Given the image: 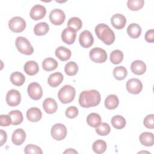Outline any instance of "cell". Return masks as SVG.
Segmentation results:
<instances>
[{"mask_svg":"<svg viewBox=\"0 0 154 154\" xmlns=\"http://www.w3.org/2000/svg\"><path fill=\"white\" fill-rule=\"evenodd\" d=\"M100 93L96 90H84L82 91L79 97V103L83 108L96 106L100 102Z\"/></svg>","mask_w":154,"mask_h":154,"instance_id":"6da1fadb","label":"cell"},{"mask_svg":"<svg viewBox=\"0 0 154 154\" xmlns=\"http://www.w3.org/2000/svg\"><path fill=\"white\" fill-rule=\"evenodd\" d=\"M95 33L98 38L107 45H111L115 40L114 31L105 23L98 24L95 27Z\"/></svg>","mask_w":154,"mask_h":154,"instance_id":"7a4b0ae2","label":"cell"},{"mask_svg":"<svg viewBox=\"0 0 154 154\" xmlns=\"http://www.w3.org/2000/svg\"><path fill=\"white\" fill-rule=\"evenodd\" d=\"M76 94L75 89L70 85H65L61 88L58 93L59 100L63 103L71 102L75 98Z\"/></svg>","mask_w":154,"mask_h":154,"instance_id":"3957f363","label":"cell"},{"mask_svg":"<svg viewBox=\"0 0 154 154\" xmlns=\"http://www.w3.org/2000/svg\"><path fill=\"white\" fill-rule=\"evenodd\" d=\"M15 45L17 50L23 54L29 55L34 52V48L25 37H18L16 39Z\"/></svg>","mask_w":154,"mask_h":154,"instance_id":"277c9868","label":"cell"},{"mask_svg":"<svg viewBox=\"0 0 154 154\" xmlns=\"http://www.w3.org/2000/svg\"><path fill=\"white\" fill-rule=\"evenodd\" d=\"M89 56L90 59L94 63H102L107 60L106 51L100 48H94L90 51Z\"/></svg>","mask_w":154,"mask_h":154,"instance_id":"5b68a950","label":"cell"},{"mask_svg":"<svg viewBox=\"0 0 154 154\" xmlns=\"http://www.w3.org/2000/svg\"><path fill=\"white\" fill-rule=\"evenodd\" d=\"M8 27L13 32H21L26 28V22L21 17L15 16L9 20Z\"/></svg>","mask_w":154,"mask_h":154,"instance_id":"8992f818","label":"cell"},{"mask_svg":"<svg viewBox=\"0 0 154 154\" xmlns=\"http://www.w3.org/2000/svg\"><path fill=\"white\" fill-rule=\"evenodd\" d=\"M51 136L57 141H61L65 138L67 135L66 127L61 123H56L51 128Z\"/></svg>","mask_w":154,"mask_h":154,"instance_id":"52a82bcc","label":"cell"},{"mask_svg":"<svg viewBox=\"0 0 154 154\" xmlns=\"http://www.w3.org/2000/svg\"><path fill=\"white\" fill-rule=\"evenodd\" d=\"M27 91L29 96L35 100L41 99L43 95L42 88L37 82H32L29 84L27 88Z\"/></svg>","mask_w":154,"mask_h":154,"instance_id":"ba28073f","label":"cell"},{"mask_svg":"<svg viewBox=\"0 0 154 154\" xmlns=\"http://www.w3.org/2000/svg\"><path fill=\"white\" fill-rule=\"evenodd\" d=\"M21 101L20 92L15 89L9 90L6 94V102L10 106H17Z\"/></svg>","mask_w":154,"mask_h":154,"instance_id":"9c48e42d","label":"cell"},{"mask_svg":"<svg viewBox=\"0 0 154 154\" xmlns=\"http://www.w3.org/2000/svg\"><path fill=\"white\" fill-rule=\"evenodd\" d=\"M126 87L129 93L133 94H137L141 91L143 84L138 79L132 78L127 81Z\"/></svg>","mask_w":154,"mask_h":154,"instance_id":"30bf717a","label":"cell"},{"mask_svg":"<svg viewBox=\"0 0 154 154\" xmlns=\"http://www.w3.org/2000/svg\"><path fill=\"white\" fill-rule=\"evenodd\" d=\"M66 16L64 12L58 8L52 10L49 14V19L52 23L55 25H61L65 20Z\"/></svg>","mask_w":154,"mask_h":154,"instance_id":"8fae6325","label":"cell"},{"mask_svg":"<svg viewBox=\"0 0 154 154\" xmlns=\"http://www.w3.org/2000/svg\"><path fill=\"white\" fill-rule=\"evenodd\" d=\"M79 42L80 45L82 47L84 48H88L93 45L94 42V38L90 31L88 30H84L79 35Z\"/></svg>","mask_w":154,"mask_h":154,"instance_id":"7c38bea8","label":"cell"},{"mask_svg":"<svg viewBox=\"0 0 154 154\" xmlns=\"http://www.w3.org/2000/svg\"><path fill=\"white\" fill-rule=\"evenodd\" d=\"M46 13V8L40 4L35 5L32 7L29 12L30 17L35 20H40L43 18Z\"/></svg>","mask_w":154,"mask_h":154,"instance_id":"4fadbf2b","label":"cell"},{"mask_svg":"<svg viewBox=\"0 0 154 154\" xmlns=\"http://www.w3.org/2000/svg\"><path fill=\"white\" fill-rule=\"evenodd\" d=\"M76 36V31L69 28L64 29L61 33V39L63 42L67 45L73 44L75 41Z\"/></svg>","mask_w":154,"mask_h":154,"instance_id":"5bb4252c","label":"cell"},{"mask_svg":"<svg viewBox=\"0 0 154 154\" xmlns=\"http://www.w3.org/2000/svg\"><path fill=\"white\" fill-rule=\"evenodd\" d=\"M111 23L114 28L117 29H121L124 28L126 23V19L122 14L117 13L114 14L111 18Z\"/></svg>","mask_w":154,"mask_h":154,"instance_id":"9a60e30c","label":"cell"},{"mask_svg":"<svg viewBox=\"0 0 154 154\" xmlns=\"http://www.w3.org/2000/svg\"><path fill=\"white\" fill-rule=\"evenodd\" d=\"M25 132L21 128H18L13 132L11 140L13 143L16 146L21 145L25 141Z\"/></svg>","mask_w":154,"mask_h":154,"instance_id":"2e32d148","label":"cell"},{"mask_svg":"<svg viewBox=\"0 0 154 154\" xmlns=\"http://www.w3.org/2000/svg\"><path fill=\"white\" fill-rule=\"evenodd\" d=\"M57 103L55 99L48 97L45 99L43 102V108L45 111L49 114H53L56 112L57 109Z\"/></svg>","mask_w":154,"mask_h":154,"instance_id":"e0dca14e","label":"cell"},{"mask_svg":"<svg viewBox=\"0 0 154 154\" xmlns=\"http://www.w3.org/2000/svg\"><path fill=\"white\" fill-rule=\"evenodd\" d=\"M42 113L40 109L37 107L30 108L26 111V117L30 122H38L42 119Z\"/></svg>","mask_w":154,"mask_h":154,"instance_id":"ac0fdd59","label":"cell"},{"mask_svg":"<svg viewBox=\"0 0 154 154\" xmlns=\"http://www.w3.org/2000/svg\"><path fill=\"white\" fill-rule=\"evenodd\" d=\"M131 69L133 73L141 75L145 73L146 70V65L143 61L135 60L131 63Z\"/></svg>","mask_w":154,"mask_h":154,"instance_id":"d6986e66","label":"cell"},{"mask_svg":"<svg viewBox=\"0 0 154 154\" xmlns=\"http://www.w3.org/2000/svg\"><path fill=\"white\" fill-rule=\"evenodd\" d=\"M55 55L60 60L65 61L70 59L72 52L70 49L64 46H59L55 50Z\"/></svg>","mask_w":154,"mask_h":154,"instance_id":"ffe728a7","label":"cell"},{"mask_svg":"<svg viewBox=\"0 0 154 154\" xmlns=\"http://www.w3.org/2000/svg\"><path fill=\"white\" fill-rule=\"evenodd\" d=\"M23 70L28 75H35L38 72L39 67L37 64L34 61H27L23 67Z\"/></svg>","mask_w":154,"mask_h":154,"instance_id":"44dd1931","label":"cell"},{"mask_svg":"<svg viewBox=\"0 0 154 154\" xmlns=\"http://www.w3.org/2000/svg\"><path fill=\"white\" fill-rule=\"evenodd\" d=\"M63 80V75L60 72H55L49 75L48 79V84L52 87H57Z\"/></svg>","mask_w":154,"mask_h":154,"instance_id":"7402d4cb","label":"cell"},{"mask_svg":"<svg viewBox=\"0 0 154 154\" xmlns=\"http://www.w3.org/2000/svg\"><path fill=\"white\" fill-rule=\"evenodd\" d=\"M139 139L141 144L145 146H152L154 144L153 134L152 132H144L141 133Z\"/></svg>","mask_w":154,"mask_h":154,"instance_id":"603a6c76","label":"cell"},{"mask_svg":"<svg viewBox=\"0 0 154 154\" xmlns=\"http://www.w3.org/2000/svg\"><path fill=\"white\" fill-rule=\"evenodd\" d=\"M127 33L130 37L137 38L141 33V26L135 23H131L127 28Z\"/></svg>","mask_w":154,"mask_h":154,"instance_id":"cb8c5ba5","label":"cell"},{"mask_svg":"<svg viewBox=\"0 0 154 154\" xmlns=\"http://www.w3.org/2000/svg\"><path fill=\"white\" fill-rule=\"evenodd\" d=\"M119 104V100L116 94L108 95L105 100V106L108 109L116 108Z\"/></svg>","mask_w":154,"mask_h":154,"instance_id":"d4e9b609","label":"cell"},{"mask_svg":"<svg viewBox=\"0 0 154 154\" xmlns=\"http://www.w3.org/2000/svg\"><path fill=\"white\" fill-rule=\"evenodd\" d=\"M87 123L89 126L96 128L102 123L101 117L97 113L91 112L87 117Z\"/></svg>","mask_w":154,"mask_h":154,"instance_id":"484cf974","label":"cell"},{"mask_svg":"<svg viewBox=\"0 0 154 154\" xmlns=\"http://www.w3.org/2000/svg\"><path fill=\"white\" fill-rule=\"evenodd\" d=\"M58 67V62L53 58L48 57L45 58L42 62L43 69L47 71L50 72L57 69Z\"/></svg>","mask_w":154,"mask_h":154,"instance_id":"4316f807","label":"cell"},{"mask_svg":"<svg viewBox=\"0 0 154 154\" xmlns=\"http://www.w3.org/2000/svg\"><path fill=\"white\" fill-rule=\"evenodd\" d=\"M25 81V76L20 72H15L10 75V81L16 86H21Z\"/></svg>","mask_w":154,"mask_h":154,"instance_id":"83f0119b","label":"cell"},{"mask_svg":"<svg viewBox=\"0 0 154 154\" xmlns=\"http://www.w3.org/2000/svg\"><path fill=\"white\" fill-rule=\"evenodd\" d=\"M49 29V25L46 22H40L34 27V32L36 35H45Z\"/></svg>","mask_w":154,"mask_h":154,"instance_id":"f1b7e54d","label":"cell"},{"mask_svg":"<svg viewBox=\"0 0 154 154\" xmlns=\"http://www.w3.org/2000/svg\"><path fill=\"white\" fill-rule=\"evenodd\" d=\"M106 148V143L102 140H97L95 141L92 145V149L93 151L97 154L103 153L105 152Z\"/></svg>","mask_w":154,"mask_h":154,"instance_id":"f546056e","label":"cell"},{"mask_svg":"<svg viewBox=\"0 0 154 154\" xmlns=\"http://www.w3.org/2000/svg\"><path fill=\"white\" fill-rule=\"evenodd\" d=\"M111 124L114 128L117 129H121L126 126V122L123 116L117 115L111 119Z\"/></svg>","mask_w":154,"mask_h":154,"instance_id":"4dcf8cb0","label":"cell"},{"mask_svg":"<svg viewBox=\"0 0 154 154\" xmlns=\"http://www.w3.org/2000/svg\"><path fill=\"white\" fill-rule=\"evenodd\" d=\"M128 75V71L123 66H117L115 67L113 70L114 77L117 80H123Z\"/></svg>","mask_w":154,"mask_h":154,"instance_id":"1f68e13d","label":"cell"},{"mask_svg":"<svg viewBox=\"0 0 154 154\" xmlns=\"http://www.w3.org/2000/svg\"><path fill=\"white\" fill-rule=\"evenodd\" d=\"M123 60V53L119 49L114 50L110 54V61L114 64L120 63Z\"/></svg>","mask_w":154,"mask_h":154,"instance_id":"d6a6232c","label":"cell"},{"mask_svg":"<svg viewBox=\"0 0 154 154\" xmlns=\"http://www.w3.org/2000/svg\"><path fill=\"white\" fill-rule=\"evenodd\" d=\"M8 114L11 118L12 125H18L20 124L23 121V115L21 111L19 110H13L11 111Z\"/></svg>","mask_w":154,"mask_h":154,"instance_id":"836d02e7","label":"cell"},{"mask_svg":"<svg viewBox=\"0 0 154 154\" xmlns=\"http://www.w3.org/2000/svg\"><path fill=\"white\" fill-rule=\"evenodd\" d=\"M67 26L68 28L77 31L82 28V22L79 17H73L69 19L67 22Z\"/></svg>","mask_w":154,"mask_h":154,"instance_id":"e575fe53","label":"cell"},{"mask_svg":"<svg viewBox=\"0 0 154 154\" xmlns=\"http://www.w3.org/2000/svg\"><path fill=\"white\" fill-rule=\"evenodd\" d=\"M78 71V66L74 61L68 62L64 67V72L69 76L75 75Z\"/></svg>","mask_w":154,"mask_h":154,"instance_id":"d590c367","label":"cell"},{"mask_svg":"<svg viewBox=\"0 0 154 154\" xmlns=\"http://www.w3.org/2000/svg\"><path fill=\"white\" fill-rule=\"evenodd\" d=\"M144 1L143 0H128L127 2L128 7L132 11L140 10L144 6Z\"/></svg>","mask_w":154,"mask_h":154,"instance_id":"8d00e7d4","label":"cell"},{"mask_svg":"<svg viewBox=\"0 0 154 154\" xmlns=\"http://www.w3.org/2000/svg\"><path fill=\"white\" fill-rule=\"evenodd\" d=\"M96 133L102 136L107 135L111 131V128L109 125L106 123H102L100 125L96 128Z\"/></svg>","mask_w":154,"mask_h":154,"instance_id":"74e56055","label":"cell"},{"mask_svg":"<svg viewBox=\"0 0 154 154\" xmlns=\"http://www.w3.org/2000/svg\"><path fill=\"white\" fill-rule=\"evenodd\" d=\"M24 152L26 154H42L43 152L41 148L36 145L29 144L25 146Z\"/></svg>","mask_w":154,"mask_h":154,"instance_id":"f35d334b","label":"cell"},{"mask_svg":"<svg viewBox=\"0 0 154 154\" xmlns=\"http://www.w3.org/2000/svg\"><path fill=\"white\" fill-rule=\"evenodd\" d=\"M65 114L68 118L73 119L77 117L78 114V109L76 106H71L66 109Z\"/></svg>","mask_w":154,"mask_h":154,"instance_id":"ab89813d","label":"cell"},{"mask_svg":"<svg viewBox=\"0 0 154 154\" xmlns=\"http://www.w3.org/2000/svg\"><path fill=\"white\" fill-rule=\"evenodd\" d=\"M154 115L149 114L144 119L143 123L144 125L148 129H153L154 128Z\"/></svg>","mask_w":154,"mask_h":154,"instance_id":"60d3db41","label":"cell"},{"mask_svg":"<svg viewBox=\"0 0 154 154\" xmlns=\"http://www.w3.org/2000/svg\"><path fill=\"white\" fill-rule=\"evenodd\" d=\"M12 123V120L10 115H1L0 116V125L1 126H8Z\"/></svg>","mask_w":154,"mask_h":154,"instance_id":"b9f144b4","label":"cell"},{"mask_svg":"<svg viewBox=\"0 0 154 154\" xmlns=\"http://www.w3.org/2000/svg\"><path fill=\"white\" fill-rule=\"evenodd\" d=\"M144 38L146 42L149 43H153L154 42V30L153 29L148 30L145 34Z\"/></svg>","mask_w":154,"mask_h":154,"instance_id":"7bdbcfd3","label":"cell"},{"mask_svg":"<svg viewBox=\"0 0 154 154\" xmlns=\"http://www.w3.org/2000/svg\"><path fill=\"white\" fill-rule=\"evenodd\" d=\"M0 134H1V143H0V146H2L7 141V135L6 132L4 131L3 129H0Z\"/></svg>","mask_w":154,"mask_h":154,"instance_id":"ee69618b","label":"cell"},{"mask_svg":"<svg viewBox=\"0 0 154 154\" xmlns=\"http://www.w3.org/2000/svg\"><path fill=\"white\" fill-rule=\"evenodd\" d=\"M63 153H78V152L73 149H68L66 150H65Z\"/></svg>","mask_w":154,"mask_h":154,"instance_id":"f6af8a7d","label":"cell"}]
</instances>
